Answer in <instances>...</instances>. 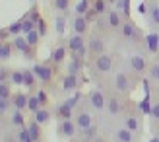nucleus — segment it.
<instances>
[{
  "instance_id": "1",
  "label": "nucleus",
  "mask_w": 159,
  "mask_h": 142,
  "mask_svg": "<svg viewBox=\"0 0 159 142\" xmlns=\"http://www.w3.org/2000/svg\"><path fill=\"white\" fill-rule=\"evenodd\" d=\"M14 47L18 49L20 53L25 54V59H33V51H31V45L27 43V39H23V37H16L14 39Z\"/></svg>"
},
{
  "instance_id": "2",
  "label": "nucleus",
  "mask_w": 159,
  "mask_h": 142,
  "mask_svg": "<svg viewBox=\"0 0 159 142\" xmlns=\"http://www.w3.org/2000/svg\"><path fill=\"white\" fill-rule=\"evenodd\" d=\"M111 66H113V60H111L109 54H97V59H95V68L99 70V72H109Z\"/></svg>"
},
{
  "instance_id": "3",
  "label": "nucleus",
  "mask_w": 159,
  "mask_h": 142,
  "mask_svg": "<svg viewBox=\"0 0 159 142\" xmlns=\"http://www.w3.org/2000/svg\"><path fill=\"white\" fill-rule=\"evenodd\" d=\"M33 72H35V76L41 82H49L51 78H52V70L49 66H45V64H35L33 66Z\"/></svg>"
},
{
  "instance_id": "4",
  "label": "nucleus",
  "mask_w": 159,
  "mask_h": 142,
  "mask_svg": "<svg viewBox=\"0 0 159 142\" xmlns=\"http://www.w3.org/2000/svg\"><path fill=\"white\" fill-rule=\"evenodd\" d=\"M68 49L72 51V53H80L82 49H85V45H84V37H82V35H74V37H70V39H68Z\"/></svg>"
},
{
  "instance_id": "5",
  "label": "nucleus",
  "mask_w": 159,
  "mask_h": 142,
  "mask_svg": "<svg viewBox=\"0 0 159 142\" xmlns=\"http://www.w3.org/2000/svg\"><path fill=\"white\" fill-rule=\"evenodd\" d=\"M115 86H116L118 92H128L130 90V82H128V78H126L124 72H118L115 76Z\"/></svg>"
},
{
  "instance_id": "6",
  "label": "nucleus",
  "mask_w": 159,
  "mask_h": 142,
  "mask_svg": "<svg viewBox=\"0 0 159 142\" xmlns=\"http://www.w3.org/2000/svg\"><path fill=\"white\" fill-rule=\"evenodd\" d=\"M89 103L95 109H103V107L107 105V101H105V96H103L101 92H91L89 93Z\"/></svg>"
},
{
  "instance_id": "7",
  "label": "nucleus",
  "mask_w": 159,
  "mask_h": 142,
  "mask_svg": "<svg viewBox=\"0 0 159 142\" xmlns=\"http://www.w3.org/2000/svg\"><path fill=\"white\" fill-rule=\"evenodd\" d=\"M58 130L62 132V136H72L74 132H76V125L70 121V119H66V121H62V123H60Z\"/></svg>"
},
{
  "instance_id": "8",
  "label": "nucleus",
  "mask_w": 159,
  "mask_h": 142,
  "mask_svg": "<svg viewBox=\"0 0 159 142\" xmlns=\"http://www.w3.org/2000/svg\"><path fill=\"white\" fill-rule=\"evenodd\" d=\"M146 47H148L152 53H157V51H159V35H157V33L146 35Z\"/></svg>"
},
{
  "instance_id": "9",
  "label": "nucleus",
  "mask_w": 159,
  "mask_h": 142,
  "mask_svg": "<svg viewBox=\"0 0 159 142\" xmlns=\"http://www.w3.org/2000/svg\"><path fill=\"white\" fill-rule=\"evenodd\" d=\"M76 127H80L82 130L89 129L91 127V117H89V113H80L78 119H76Z\"/></svg>"
},
{
  "instance_id": "10",
  "label": "nucleus",
  "mask_w": 159,
  "mask_h": 142,
  "mask_svg": "<svg viewBox=\"0 0 159 142\" xmlns=\"http://www.w3.org/2000/svg\"><path fill=\"white\" fill-rule=\"evenodd\" d=\"M130 64L134 68V72H144V70H146V60L142 59L140 54H136V57L130 59Z\"/></svg>"
},
{
  "instance_id": "11",
  "label": "nucleus",
  "mask_w": 159,
  "mask_h": 142,
  "mask_svg": "<svg viewBox=\"0 0 159 142\" xmlns=\"http://www.w3.org/2000/svg\"><path fill=\"white\" fill-rule=\"evenodd\" d=\"M76 88H78V80H76V74H68V76L64 78V82H62V90L70 92V90H76Z\"/></svg>"
},
{
  "instance_id": "12",
  "label": "nucleus",
  "mask_w": 159,
  "mask_h": 142,
  "mask_svg": "<svg viewBox=\"0 0 159 142\" xmlns=\"http://www.w3.org/2000/svg\"><path fill=\"white\" fill-rule=\"evenodd\" d=\"M74 29H76L78 35L85 33V29H87V20L84 18V16H78V18L74 20Z\"/></svg>"
},
{
  "instance_id": "13",
  "label": "nucleus",
  "mask_w": 159,
  "mask_h": 142,
  "mask_svg": "<svg viewBox=\"0 0 159 142\" xmlns=\"http://www.w3.org/2000/svg\"><path fill=\"white\" fill-rule=\"evenodd\" d=\"M103 47H105V45H103V41L99 37H93L89 41V51L95 53V54H103Z\"/></svg>"
},
{
  "instance_id": "14",
  "label": "nucleus",
  "mask_w": 159,
  "mask_h": 142,
  "mask_svg": "<svg viewBox=\"0 0 159 142\" xmlns=\"http://www.w3.org/2000/svg\"><path fill=\"white\" fill-rule=\"evenodd\" d=\"M14 103H16V109H25L27 107V103H29V97H25L23 93H18V96L14 97Z\"/></svg>"
},
{
  "instance_id": "15",
  "label": "nucleus",
  "mask_w": 159,
  "mask_h": 142,
  "mask_svg": "<svg viewBox=\"0 0 159 142\" xmlns=\"http://www.w3.org/2000/svg\"><path fill=\"white\" fill-rule=\"evenodd\" d=\"M122 35H124V37H130V39L136 37V27H134L132 21H126L124 26H122Z\"/></svg>"
},
{
  "instance_id": "16",
  "label": "nucleus",
  "mask_w": 159,
  "mask_h": 142,
  "mask_svg": "<svg viewBox=\"0 0 159 142\" xmlns=\"http://www.w3.org/2000/svg\"><path fill=\"white\" fill-rule=\"evenodd\" d=\"M57 115L58 117H62V119H70V117H72V107H68L66 103H62L60 107H57Z\"/></svg>"
},
{
  "instance_id": "17",
  "label": "nucleus",
  "mask_w": 159,
  "mask_h": 142,
  "mask_svg": "<svg viewBox=\"0 0 159 142\" xmlns=\"http://www.w3.org/2000/svg\"><path fill=\"white\" fill-rule=\"evenodd\" d=\"M27 129H29L31 140H33V142H39V136H41V130H39V123H37V121H33V123H31Z\"/></svg>"
},
{
  "instance_id": "18",
  "label": "nucleus",
  "mask_w": 159,
  "mask_h": 142,
  "mask_svg": "<svg viewBox=\"0 0 159 142\" xmlns=\"http://www.w3.org/2000/svg\"><path fill=\"white\" fill-rule=\"evenodd\" d=\"M107 109H109L111 115H116L118 111H120V103H118V99H116V97H111V99L107 101Z\"/></svg>"
},
{
  "instance_id": "19",
  "label": "nucleus",
  "mask_w": 159,
  "mask_h": 142,
  "mask_svg": "<svg viewBox=\"0 0 159 142\" xmlns=\"http://www.w3.org/2000/svg\"><path fill=\"white\" fill-rule=\"evenodd\" d=\"M33 84H35V72L33 70H23V86L31 88Z\"/></svg>"
},
{
  "instance_id": "20",
  "label": "nucleus",
  "mask_w": 159,
  "mask_h": 142,
  "mask_svg": "<svg viewBox=\"0 0 159 142\" xmlns=\"http://www.w3.org/2000/svg\"><path fill=\"white\" fill-rule=\"evenodd\" d=\"M64 54H66V49H64V47H57V49L52 51L51 59H52L54 62H62V60H64Z\"/></svg>"
},
{
  "instance_id": "21",
  "label": "nucleus",
  "mask_w": 159,
  "mask_h": 142,
  "mask_svg": "<svg viewBox=\"0 0 159 142\" xmlns=\"http://www.w3.org/2000/svg\"><path fill=\"white\" fill-rule=\"evenodd\" d=\"M116 138L120 140V142H132V130L128 129H120L116 132Z\"/></svg>"
},
{
  "instance_id": "22",
  "label": "nucleus",
  "mask_w": 159,
  "mask_h": 142,
  "mask_svg": "<svg viewBox=\"0 0 159 142\" xmlns=\"http://www.w3.org/2000/svg\"><path fill=\"white\" fill-rule=\"evenodd\" d=\"M80 66H82V59H78V57H72V62L68 64V72H70V74H78Z\"/></svg>"
},
{
  "instance_id": "23",
  "label": "nucleus",
  "mask_w": 159,
  "mask_h": 142,
  "mask_svg": "<svg viewBox=\"0 0 159 142\" xmlns=\"http://www.w3.org/2000/svg\"><path fill=\"white\" fill-rule=\"evenodd\" d=\"M10 54H12V45H8V43L4 41L2 47H0V59H2V60H8V59H10Z\"/></svg>"
},
{
  "instance_id": "24",
  "label": "nucleus",
  "mask_w": 159,
  "mask_h": 142,
  "mask_svg": "<svg viewBox=\"0 0 159 142\" xmlns=\"http://www.w3.org/2000/svg\"><path fill=\"white\" fill-rule=\"evenodd\" d=\"M49 111H47V109H39V111L35 113V121L39 123V125H43V123H47V121H49Z\"/></svg>"
},
{
  "instance_id": "25",
  "label": "nucleus",
  "mask_w": 159,
  "mask_h": 142,
  "mask_svg": "<svg viewBox=\"0 0 159 142\" xmlns=\"http://www.w3.org/2000/svg\"><path fill=\"white\" fill-rule=\"evenodd\" d=\"M25 39H27V43H29L31 47H35V45L39 43V39H41V35H39V31H37V29H33L31 33L25 35Z\"/></svg>"
},
{
  "instance_id": "26",
  "label": "nucleus",
  "mask_w": 159,
  "mask_h": 142,
  "mask_svg": "<svg viewBox=\"0 0 159 142\" xmlns=\"http://www.w3.org/2000/svg\"><path fill=\"white\" fill-rule=\"evenodd\" d=\"M27 109H29V111H33V113H37L39 109H41V101H39V97H37V96H35V97H29Z\"/></svg>"
},
{
  "instance_id": "27",
  "label": "nucleus",
  "mask_w": 159,
  "mask_h": 142,
  "mask_svg": "<svg viewBox=\"0 0 159 142\" xmlns=\"http://www.w3.org/2000/svg\"><path fill=\"white\" fill-rule=\"evenodd\" d=\"M116 10H122L124 16L130 14V0H116Z\"/></svg>"
},
{
  "instance_id": "28",
  "label": "nucleus",
  "mask_w": 159,
  "mask_h": 142,
  "mask_svg": "<svg viewBox=\"0 0 159 142\" xmlns=\"http://www.w3.org/2000/svg\"><path fill=\"white\" fill-rule=\"evenodd\" d=\"M21 23H23V33H31V31H33V26H37V23L33 21V20H29V18H23L21 20Z\"/></svg>"
},
{
  "instance_id": "29",
  "label": "nucleus",
  "mask_w": 159,
  "mask_h": 142,
  "mask_svg": "<svg viewBox=\"0 0 159 142\" xmlns=\"http://www.w3.org/2000/svg\"><path fill=\"white\" fill-rule=\"evenodd\" d=\"M109 26H111V27H118V26H120L118 12H109Z\"/></svg>"
},
{
  "instance_id": "30",
  "label": "nucleus",
  "mask_w": 159,
  "mask_h": 142,
  "mask_svg": "<svg viewBox=\"0 0 159 142\" xmlns=\"http://www.w3.org/2000/svg\"><path fill=\"white\" fill-rule=\"evenodd\" d=\"M12 123H14V125H20V127H23V125H25V121H23V115H21L20 109H16V111H14V115H12Z\"/></svg>"
},
{
  "instance_id": "31",
  "label": "nucleus",
  "mask_w": 159,
  "mask_h": 142,
  "mask_svg": "<svg viewBox=\"0 0 159 142\" xmlns=\"http://www.w3.org/2000/svg\"><path fill=\"white\" fill-rule=\"evenodd\" d=\"M93 10L97 12V14H105L107 12V2H105V0H95Z\"/></svg>"
},
{
  "instance_id": "32",
  "label": "nucleus",
  "mask_w": 159,
  "mask_h": 142,
  "mask_svg": "<svg viewBox=\"0 0 159 142\" xmlns=\"http://www.w3.org/2000/svg\"><path fill=\"white\" fill-rule=\"evenodd\" d=\"M87 6H89V2H87V0H80V2H78V6H76V12H78L80 16H85V12H87Z\"/></svg>"
},
{
  "instance_id": "33",
  "label": "nucleus",
  "mask_w": 159,
  "mask_h": 142,
  "mask_svg": "<svg viewBox=\"0 0 159 142\" xmlns=\"http://www.w3.org/2000/svg\"><path fill=\"white\" fill-rule=\"evenodd\" d=\"M18 140H20V142H33V140H31V135H29V129L20 130V132H18Z\"/></svg>"
},
{
  "instance_id": "34",
  "label": "nucleus",
  "mask_w": 159,
  "mask_h": 142,
  "mask_svg": "<svg viewBox=\"0 0 159 142\" xmlns=\"http://www.w3.org/2000/svg\"><path fill=\"white\" fill-rule=\"evenodd\" d=\"M126 129H128V130H136L138 129V119L134 115H130L128 119H126Z\"/></svg>"
},
{
  "instance_id": "35",
  "label": "nucleus",
  "mask_w": 159,
  "mask_h": 142,
  "mask_svg": "<svg viewBox=\"0 0 159 142\" xmlns=\"http://www.w3.org/2000/svg\"><path fill=\"white\" fill-rule=\"evenodd\" d=\"M54 29H57V33H64V18L62 16L54 20Z\"/></svg>"
},
{
  "instance_id": "36",
  "label": "nucleus",
  "mask_w": 159,
  "mask_h": 142,
  "mask_svg": "<svg viewBox=\"0 0 159 142\" xmlns=\"http://www.w3.org/2000/svg\"><path fill=\"white\" fill-rule=\"evenodd\" d=\"M8 31H10L12 35H16V33H20V31H23V23H21V21H16V23H12V26L8 27Z\"/></svg>"
},
{
  "instance_id": "37",
  "label": "nucleus",
  "mask_w": 159,
  "mask_h": 142,
  "mask_svg": "<svg viewBox=\"0 0 159 142\" xmlns=\"http://www.w3.org/2000/svg\"><path fill=\"white\" fill-rule=\"evenodd\" d=\"M152 23L153 26H159V6H152Z\"/></svg>"
},
{
  "instance_id": "38",
  "label": "nucleus",
  "mask_w": 159,
  "mask_h": 142,
  "mask_svg": "<svg viewBox=\"0 0 159 142\" xmlns=\"http://www.w3.org/2000/svg\"><path fill=\"white\" fill-rule=\"evenodd\" d=\"M0 97L2 99L10 97V86H8V82H2V86H0Z\"/></svg>"
},
{
  "instance_id": "39",
  "label": "nucleus",
  "mask_w": 159,
  "mask_h": 142,
  "mask_svg": "<svg viewBox=\"0 0 159 142\" xmlns=\"http://www.w3.org/2000/svg\"><path fill=\"white\" fill-rule=\"evenodd\" d=\"M54 2V8H57V10H68V0H52Z\"/></svg>"
},
{
  "instance_id": "40",
  "label": "nucleus",
  "mask_w": 159,
  "mask_h": 142,
  "mask_svg": "<svg viewBox=\"0 0 159 142\" xmlns=\"http://www.w3.org/2000/svg\"><path fill=\"white\" fill-rule=\"evenodd\" d=\"M37 31H39V35H41V37L47 35V23H45L43 20H39V21H37Z\"/></svg>"
},
{
  "instance_id": "41",
  "label": "nucleus",
  "mask_w": 159,
  "mask_h": 142,
  "mask_svg": "<svg viewBox=\"0 0 159 142\" xmlns=\"http://www.w3.org/2000/svg\"><path fill=\"white\" fill-rule=\"evenodd\" d=\"M12 82L14 84H23V72H14L12 74Z\"/></svg>"
},
{
  "instance_id": "42",
  "label": "nucleus",
  "mask_w": 159,
  "mask_h": 142,
  "mask_svg": "<svg viewBox=\"0 0 159 142\" xmlns=\"http://www.w3.org/2000/svg\"><path fill=\"white\" fill-rule=\"evenodd\" d=\"M149 76H152L153 80H159V64H153L149 68Z\"/></svg>"
},
{
  "instance_id": "43",
  "label": "nucleus",
  "mask_w": 159,
  "mask_h": 142,
  "mask_svg": "<svg viewBox=\"0 0 159 142\" xmlns=\"http://www.w3.org/2000/svg\"><path fill=\"white\" fill-rule=\"evenodd\" d=\"M95 132H97V130H95V127H89V129L84 130V135H85V138H95Z\"/></svg>"
},
{
  "instance_id": "44",
  "label": "nucleus",
  "mask_w": 159,
  "mask_h": 142,
  "mask_svg": "<svg viewBox=\"0 0 159 142\" xmlns=\"http://www.w3.org/2000/svg\"><path fill=\"white\" fill-rule=\"evenodd\" d=\"M29 20H33L35 23H37L39 20H41V18H39V12H37V8H33V10H31V14H29Z\"/></svg>"
},
{
  "instance_id": "45",
  "label": "nucleus",
  "mask_w": 159,
  "mask_h": 142,
  "mask_svg": "<svg viewBox=\"0 0 159 142\" xmlns=\"http://www.w3.org/2000/svg\"><path fill=\"white\" fill-rule=\"evenodd\" d=\"M8 105H10V97H6V99H0V109H2V111H6V109H8Z\"/></svg>"
},
{
  "instance_id": "46",
  "label": "nucleus",
  "mask_w": 159,
  "mask_h": 142,
  "mask_svg": "<svg viewBox=\"0 0 159 142\" xmlns=\"http://www.w3.org/2000/svg\"><path fill=\"white\" fill-rule=\"evenodd\" d=\"M37 97H39V101H41V105L47 103V93L45 92H37Z\"/></svg>"
},
{
  "instance_id": "47",
  "label": "nucleus",
  "mask_w": 159,
  "mask_h": 142,
  "mask_svg": "<svg viewBox=\"0 0 159 142\" xmlns=\"http://www.w3.org/2000/svg\"><path fill=\"white\" fill-rule=\"evenodd\" d=\"M152 115H153V119H159V103H155L152 107Z\"/></svg>"
},
{
  "instance_id": "48",
  "label": "nucleus",
  "mask_w": 159,
  "mask_h": 142,
  "mask_svg": "<svg viewBox=\"0 0 159 142\" xmlns=\"http://www.w3.org/2000/svg\"><path fill=\"white\" fill-rule=\"evenodd\" d=\"M0 78H2V82H6V78H8V68L2 66V70H0Z\"/></svg>"
},
{
  "instance_id": "49",
  "label": "nucleus",
  "mask_w": 159,
  "mask_h": 142,
  "mask_svg": "<svg viewBox=\"0 0 159 142\" xmlns=\"http://www.w3.org/2000/svg\"><path fill=\"white\" fill-rule=\"evenodd\" d=\"M95 14H97V12H95V10H89V12H85V16H84V18H85L87 21H89V20L93 18V16H95Z\"/></svg>"
},
{
  "instance_id": "50",
  "label": "nucleus",
  "mask_w": 159,
  "mask_h": 142,
  "mask_svg": "<svg viewBox=\"0 0 159 142\" xmlns=\"http://www.w3.org/2000/svg\"><path fill=\"white\" fill-rule=\"evenodd\" d=\"M138 12H140V14H146V4H144V2L138 6Z\"/></svg>"
},
{
  "instance_id": "51",
  "label": "nucleus",
  "mask_w": 159,
  "mask_h": 142,
  "mask_svg": "<svg viewBox=\"0 0 159 142\" xmlns=\"http://www.w3.org/2000/svg\"><path fill=\"white\" fill-rule=\"evenodd\" d=\"M93 142H105L103 138H93Z\"/></svg>"
},
{
  "instance_id": "52",
  "label": "nucleus",
  "mask_w": 159,
  "mask_h": 142,
  "mask_svg": "<svg viewBox=\"0 0 159 142\" xmlns=\"http://www.w3.org/2000/svg\"><path fill=\"white\" fill-rule=\"evenodd\" d=\"M149 142H159V138H152V140H149Z\"/></svg>"
},
{
  "instance_id": "53",
  "label": "nucleus",
  "mask_w": 159,
  "mask_h": 142,
  "mask_svg": "<svg viewBox=\"0 0 159 142\" xmlns=\"http://www.w3.org/2000/svg\"><path fill=\"white\" fill-rule=\"evenodd\" d=\"M107 2H111V4H113V2H115V4H116V0H107Z\"/></svg>"
},
{
  "instance_id": "54",
  "label": "nucleus",
  "mask_w": 159,
  "mask_h": 142,
  "mask_svg": "<svg viewBox=\"0 0 159 142\" xmlns=\"http://www.w3.org/2000/svg\"><path fill=\"white\" fill-rule=\"evenodd\" d=\"M39 142H41V140H39Z\"/></svg>"
}]
</instances>
